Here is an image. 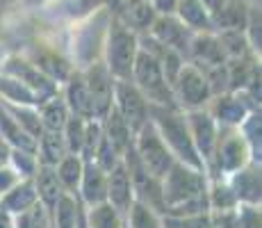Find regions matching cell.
Segmentation results:
<instances>
[{
  "mask_svg": "<svg viewBox=\"0 0 262 228\" xmlns=\"http://www.w3.org/2000/svg\"><path fill=\"white\" fill-rule=\"evenodd\" d=\"M84 126H87V119L82 116H69L67 123H64V141H67L69 153L80 155L82 151V141H84Z\"/></svg>",
  "mask_w": 262,
  "mask_h": 228,
  "instance_id": "34",
  "label": "cell"
},
{
  "mask_svg": "<svg viewBox=\"0 0 262 228\" xmlns=\"http://www.w3.org/2000/svg\"><path fill=\"white\" fill-rule=\"evenodd\" d=\"M67 108H71L75 116H82V119H94L92 98H89V91H87V85H84L82 73H75L73 78L69 80Z\"/></svg>",
  "mask_w": 262,
  "mask_h": 228,
  "instance_id": "22",
  "label": "cell"
},
{
  "mask_svg": "<svg viewBox=\"0 0 262 228\" xmlns=\"http://www.w3.org/2000/svg\"><path fill=\"white\" fill-rule=\"evenodd\" d=\"M18 180H21V174H16L14 169H5V167H0V196L7 194Z\"/></svg>",
  "mask_w": 262,
  "mask_h": 228,
  "instance_id": "38",
  "label": "cell"
},
{
  "mask_svg": "<svg viewBox=\"0 0 262 228\" xmlns=\"http://www.w3.org/2000/svg\"><path fill=\"white\" fill-rule=\"evenodd\" d=\"M139 50V39L135 34V30H130L123 21H119L117 16L110 18L107 32H105V67L112 73L114 80H130L133 78V67L135 57Z\"/></svg>",
  "mask_w": 262,
  "mask_h": 228,
  "instance_id": "3",
  "label": "cell"
},
{
  "mask_svg": "<svg viewBox=\"0 0 262 228\" xmlns=\"http://www.w3.org/2000/svg\"><path fill=\"white\" fill-rule=\"evenodd\" d=\"M210 114H212L214 121H219L221 126H239L242 121H244L246 112H249V108H246V103L239 98L237 91H233V94H216L214 98V105L212 110H208Z\"/></svg>",
  "mask_w": 262,
  "mask_h": 228,
  "instance_id": "16",
  "label": "cell"
},
{
  "mask_svg": "<svg viewBox=\"0 0 262 228\" xmlns=\"http://www.w3.org/2000/svg\"><path fill=\"white\" fill-rule=\"evenodd\" d=\"M135 87L142 91V96L146 98V103L153 105H162V108H178L176 96L171 85L167 82L160 67V59L155 57V53H150L148 48L139 46L137 57H135V67H133V78Z\"/></svg>",
  "mask_w": 262,
  "mask_h": 228,
  "instance_id": "4",
  "label": "cell"
},
{
  "mask_svg": "<svg viewBox=\"0 0 262 228\" xmlns=\"http://www.w3.org/2000/svg\"><path fill=\"white\" fill-rule=\"evenodd\" d=\"M57 178L59 182H62V187L67 192H75L78 190V185H80V178H82V167H84V160L80 158V155H75V153H69V155H64L62 160L57 162Z\"/></svg>",
  "mask_w": 262,
  "mask_h": 228,
  "instance_id": "28",
  "label": "cell"
},
{
  "mask_svg": "<svg viewBox=\"0 0 262 228\" xmlns=\"http://www.w3.org/2000/svg\"><path fill=\"white\" fill-rule=\"evenodd\" d=\"M185 119H187V126H189L191 141H194L201 160L208 167V162H212L214 144H216V121L212 119V114L203 108L189 110V112L185 114Z\"/></svg>",
  "mask_w": 262,
  "mask_h": 228,
  "instance_id": "12",
  "label": "cell"
},
{
  "mask_svg": "<svg viewBox=\"0 0 262 228\" xmlns=\"http://www.w3.org/2000/svg\"><path fill=\"white\" fill-rule=\"evenodd\" d=\"M53 224L55 228H78V212L80 203L71 196V192H64L57 199L53 210Z\"/></svg>",
  "mask_w": 262,
  "mask_h": 228,
  "instance_id": "30",
  "label": "cell"
},
{
  "mask_svg": "<svg viewBox=\"0 0 262 228\" xmlns=\"http://www.w3.org/2000/svg\"><path fill=\"white\" fill-rule=\"evenodd\" d=\"M164 228H171V226H167V224H164Z\"/></svg>",
  "mask_w": 262,
  "mask_h": 228,
  "instance_id": "43",
  "label": "cell"
},
{
  "mask_svg": "<svg viewBox=\"0 0 262 228\" xmlns=\"http://www.w3.org/2000/svg\"><path fill=\"white\" fill-rule=\"evenodd\" d=\"M251 155H253L251 146L244 139V135L239 133V126H221V130H216L212 162H216L219 171L233 174V171L249 164Z\"/></svg>",
  "mask_w": 262,
  "mask_h": 228,
  "instance_id": "6",
  "label": "cell"
},
{
  "mask_svg": "<svg viewBox=\"0 0 262 228\" xmlns=\"http://www.w3.org/2000/svg\"><path fill=\"white\" fill-rule=\"evenodd\" d=\"M9 158H12V149H9V144L0 137V167H5L9 162Z\"/></svg>",
  "mask_w": 262,
  "mask_h": 228,
  "instance_id": "40",
  "label": "cell"
},
{
  "mask_svg": "<svg viewBox=\"0 0 262 228\" xmlns=\"http://www.w3.org/2000/svg\"><path fill=\"white\" fill-rule=\"evenodd\" d=\"M112 105L117 108L121 119L128 123L133 135L144 126L148 119V103L142 96V91L135 87L133 80H114V100Z\"/></svg>",
  "mask_w": 262,
  "mask_h": 228,
  "instance_id": "8",
  "label": "cell"
},
{
  "mask_svg": "<svg viewBox=\"0 0 262 228\" xmlns=\"http://www.w3.org/2000/svg\"><path fill=\"white\" fill-rule=\"evenodd\" d=\"M249 3L246 0H226L219 12L212 14L214 32H246Z\"/></svg>",
  "mask_w": 262,
  "mask_h": 228,
  "instance_id": "14",
  "label": "cell"
},
{
  "mask_svg": "<svg viewBox=\"0 0 262 228\" xmlns=\"http://www.w3.org/2000/svg\"><path fill=\"white\" fill-rule=\"evenodd\" d=\"M107 23H110V14L105 9H100L94 18H89L82 28L78 30V37L73 42V53L75 59L82 62V67L98 62V50H103L105 44V32H107Z\"/></svg>",
  "mask_w": 262,
  "mask_h": 228,
  "instance_id": "9",
  "label": "cell"
},
{
  "mask_svg": "<svg viewBox=\"0 0 262 228\" xmlns=\"http://www.w3.org/2000/svg\"><path fill=\"white\" fill-rule=\"evenodd\" d=\"M201 3L205 5V9H208V12H210V16H212L214 12H219V9H221V5H224L226 0H201Z\"/></svg>",
  "mask_w": 262,
  "mask_h": 228,
  "instance_id": "41",
  "label": "cell"
},
{
  "mask_svg": "<svg viewBox=\"0 0 262 228\" xmlns=\"http://www.w3.org/2000/svg\"><path fill=\"white\" fill-rule=\"evenodd\" d=\"M84 85H87L89 98H92L94 119H103L114 100V78L107 71L105 62H94L82 71Z\"/></svg>",
  "mask_w": 262,
  "mask_h": 228,
  "instance_id": "10",
  "label": "cell"
},
{
  "mask_svg": "<svg viewBox=\"0 0 262 228\" xmlns=\"http://www.w3.org/2000/svg\"><path fill=\"white\" fill-rule=\"evenodd\" d=\"M0 96L5 100L12 103H21V105H39V98L30 87H25L21 80L16 78H0Z\"/></svg>",
  "mask_w": 262,
  "mask_h": 228,
  "instance_id": "31",
  "label": "cell"
},
{
  "mask_svg": "<svg viewBox=\"0 0 262 228\" xmlns=\"http://www.w3.org/2000/svg\"><path fill=\"white\" fill-rule=\"evenodd\" d=\"M32 64L37 67L41 73H46L50 80H67L69 78V64L64 62L62 57H59L55 50L50 48H39V46H34L32 48Z\"/></svg>",
  "mask_w": 262,
  "mask_h": 228,
  "instance_id": "25",
  "label": "cell"
},
{
  "mask_svg": "<svg viewBox=\"0 0 262 228\" xmlns=\"http://www.w3.org/2000/svg\"><path fill=\"white\" fill-rule=\"evenodd\" d=\"M148 116L176 160L199 171H205V162L201 160L199 151L191 141L187 119L185 114H180L178 108H162V105L148 103Z\"/></svg>",
  "mask_w": 262,
  "mask_h": 228,
  "instance_id": "2",
  "label": "cell"
},
{
  "mask_svg": "<svg viewBox=\"0 0 262 228\" xmlns=\"http://www.w3.org/2000/svg\"><path fill=\"white\" fill-rule=\"evenodd\" d=\"M0 133H3L7 144L16 146V149H21V151H32V153H37V139H34L32 135H28L21 126L16 123V119L5 110L3 103H0Z\"/></svg>",
  "mask_w": 262,
  "mask_h": 228,
  "instance_id": "21",
  "label": "cell"
},
{
  "mask_svg": "<svg viewBox=\"0 0 262 228\" xmlns=\"http://www.w3.org/2000/svg\"><path fill=\"white\" fill-rule=\"evenodd\" d=\"M37 149H39L41 164H48V167H55L64 155H69L62 130H43L37 139Z\"/></svg>",
  "mask_w": 262,
  "mask_h": 228,
  "instance_id": "23",
  "label": "cell"
},
{
  "mask_svg": "<svg viewBox=\"0 0 262 228\" xmlns=\"http://www.w3.org/2000/svg\"><path fill=\"white\" fill-rule=\"evenodd\" d=\"M133 201H135V194H133L130 174L123 162H117V164L107 171V203L112 205L119 215H125Z\"/></svg>",
  "mask_w": 262,
  "mask_h": 228,
  "instance_id": "13",
  "label": "cell"
},
{
  "mask_svg": "<svg viewBox=\"0 0 262 228\" xmlns=\"http://www.w3.org/2000/svg\"><path fill=\"white\" fill-rule=\"evenodd\" d=\"M148 30H150V37H153L155 42L178 50L183 57L189 55V44H191L194 32H191L180 18H176L173 14H158Z\"/></svg>",
  "mask_w": 262,
  "mask_h": 228,
  "instance_id": "11",
  "label": "cell"
},
{
  "mask_svg": "<svg viewBox=\"0 0 262 228\" xmlns=\"http://www.w3.org/2000/svg\"><path fill=\"white\" fill-rule=\"evenodd\" d=\"M87 228H123V219L107 201L89 205V212L84 215Z\"/></svg>",
  "mask_w": 262,
  "mask_h": 228,
  "instance_id": "29",
  "label": "cell"
},
{
  "mask_svg": "<svg viewBox=\"0 0 262 228\" xmlns=\"http://www.w3.org/2000/svg\"><path fill=\"white\" fill-rule=\"evenodd\" d=\"M37 199V190H34V180H18L7 194L0 196V208L9 215H18V212L28 210Z\"/></svg>",
  "mask_w": 262,
  "mask_h": 228,
  "instance_id": "20",
  "label": "cell"
},
{
  "mask_svg": "<svg viewBox=\"0 0 262 228\" xmlns=\"http://www.w3.org/2000/svg\"><path fill=\"white\" fill-rule=\"evenodd\" d=\"M48 208L41 201H34L28 210L18 212V219L14 228H50V219H48Z\"/></svg>",
  "mask_w": 262,
  "mask_h": 228,
  "instance_id": "33",
  "label": "cell"
},
{
  "mask_svg": "<svg viewBox=\"0 0 262 228\" xmlns=\"http://www.w3.org/2000/svg\"><path fill=\"white\" fill-rule=\"evenodd\" d=\"M133 146H135L137 158L142 160V164L148 169V174L155 176L158 180H162L176 158L171 155V151L167 149V144L162 141V137H160L158 128L153 126L150 119H146L142 128L135 133Z\"/></svg>",
  "mask_w": 262,
  "mask_h": 228,
  "instance_id": "5",
  "label": "cell"
},
{
  "mask_svg": "<svg viewBox=\"0 0 262 228\" xmlns=\"http://www.w3.org/2000/svg\"><path fill=\"white\" fill-rule=\"evenodd\" d=\"M105 121V137H107L110 141H112V146L119 151V155L125 153V149H128L130 144H133V130L128 128V123H125L123 119H121V114L117 112V108H110L107 114L103 116Z\"/></svg>",
  "mask_w": 262,
  "mask_h": 228,
  "instance_id": "24",
  "label": "cell"
},
{
  "mask_svg": "<svg viewBox=\"0 0 262 228\" xmlns=\"http://www.w3.org/2000/svg\"><path fill=\"white\" fill-rule=\"evenodd\" d=\"M34 190H37V199L41 201L48 210H53L57 199L64 194V187L57 178L55 167H48V164L37 167V171H34Z\"/></svg>",
  "mask_w": 262,
  "mask_h": 228,
  "instance_id": "18",
  "label": "cell"
},
{
  "mask_svg": "<svg viewBox=\"0 0 262 228\" xmlns=\"http://www.w3.org/2000/svg\"><path fill=\"white\" fill-rule=\"evenodd\" d=\"M176 3H178V0H153V9L158 14H173L176 12Z\"/></svg>",
  "mask_w": 262,
  "mask_h": 228,
  "instance_id": "39",
  "label": "cell"
},
{
  "mask_svg": "<svg viewBox=\"0 0 262 228\" xmlns=\"http://www.w3.org/2000/svg\"><path fill=\"white\" fill-rule=\"evenodd\" d=\"M125 215H128V228H164V221L158 217V212L142 201H133Z\"/></svg>",
  "mask_w": 262,
  "mask_h": 228,
  "instance_id": "32",
  "label": "cell"
},
{
  "mask_svg": "<svg viewBox=\"0 0 262 228\" xmlns=\"http://www.w3.org/2000/svg\"><path fill=\"white\" fill-rule=\"evenodd\" d=\"M237 228H260V210L253 203H242L235 210Z\"/></svg>",
  "mask_w": 262,
  "mask_h": 228,
  "instance_id": "36",
  "label": "cell"
},
{
  "mask_svg": "<svg viewBox=\"0 0 262 228\" xmlns=\"http://www.w3.org/2000/svg\"><path fill=\"white\" fill-rule=\"evenodd\" d=\"M9 160H14V162H16V167L21 169V178H23V176H34V171H37V155H34L32 151L16 149Z\"/></svg>",
  "mask_w": 262,
  "mask_h": 228,
  "instance_id": "37",
  "label": "cell"
},
{
  "mask_svg": "<svg viewBox=\"0 0 262 228\" xmlns=\"http://www.w3.org/2000/svg\"><path fill=\"white\" fill-rule=\"evenodd\" d=\"M208 199L210 208H214V210H233L237 205V199H235L230 185H224V182H214L212 190H208Z\"/></svg>",
  "mask_w": 262,
  "mask_h": 228,
  "instance_id": "35",
  "label": "cell"
},
{
  "mask_svg": "<svg viewBox=\"0 0 262 228\" xmlns=\"http://www.w3.org/2000/svg\"><path fill=\"white\" fill-rule=\"evenodd\" d=\"M171 89H173V96L178 100V108L196 110V108H203L212 98L203 71L196 67L194 62L183 64V69L178 71V78H176Z\"/></svg>",
  "mask_w": 262,
  "mask_h": 228,
  "instance_id": "7",
  "label": "cell"
},
{
  "mask_svg": "<svg viewBox=\"0 0 262 228\" xmlns=\"http://www.w3.org/2000/svg\"><path fill=\"white\" fill-rule=\"evenodd\" d=\"M210 210L205 171L173 160L162 178V212L167 217H189Z\"/></svg>",
  "mask_w": 262,
  "mask_h": 228,
  "instance_id": "1",
  "label": "cell"
},
{
  "mask_svg": "<svg viewBox=\"0 0 262 228\" xmlns=\"http://www.w3.org/2000/svg\"><path fill=\"white\" fill-rule=\"evenodd\" d=\"M82 199L87 205L107 201V171L100 169L94 160H87L82 167Z\"/></svg>",
  "mask_w": 262,
  "mask_h": 228,
  "instance_id": "15",
  "label": "cell"
},
{
  "mask_svg": "<svg viewBox=\"0 0 262 228\" xmlns=\"http://www.w3.org/2000/svg\"><path fill=\"white\" fill-rule=\"evenodd\" d=\"M39 121L43 130H62L69 119V108L57 94H53L43 103H39Z\"/></svg>",
  "mask_w": 262,
  "mask_h": 228,
  "instance_id": "26",
  "label": "cell"
},
{
  "mask_svg": "<svg viewBox=\"0 0 262 228\" xmlns=\"http://www.w3.org/2000/svg\"><path fill=\"white\" fill-rule=\"evenodd\" d=\"M176 12H178V18L191 32H214L212 16H210V12L205 9V5L201 0H178Z\"/></svg>",
  "mask_w": 262,
  "mask_h": 228,
  "instance_id": "19",
  "label": "cell"
},
{
  "mask_svg": "<svg viewBox=\"0 0 262 228\" xmlns=\"http://www.w3.org/2000/svg\"><path fill=\"white\" fill-rule=\"evenodd\" d=\"M235 199L242 203H260V169L255 167H242V169L233 171V182H230Z\"/></svg>",
  "mask_w": 262,
  "mask_h": 228,
  "instance_id": "17",
  "label": "cell"
},
{
  "mask_svg": "<svg viewBox=\"0 0 262 228\" xmlns=\"http://www.w3.org/2000/svg\"><path fill=\"white\" fill-rule=\"evenodd\" d=\"M155 16H158V12L153 9V5L148 0H135L123 12L117 14L119 21H123L130 30H148Z\"/></svg>",
  "mask_w": 262,
  "mask_h": 228,
  "instance_id": "27",
  "label": "cell"
},
{
  "mask_svg": "<svg viewBox=\"0 0 262 228\" xmlns=\"http://www.w3.org/2000/svg\"><path fill=\"white\" fill-rule=\"evenodd\" d=\"M0 228H14L12 215H9V212H5L3 208H0Z\"/></svg>",
  "mask_w": 262,
  "mask_h": 228,
  "instance_id": "42",
  "label": "cell"
}]
</instances>
